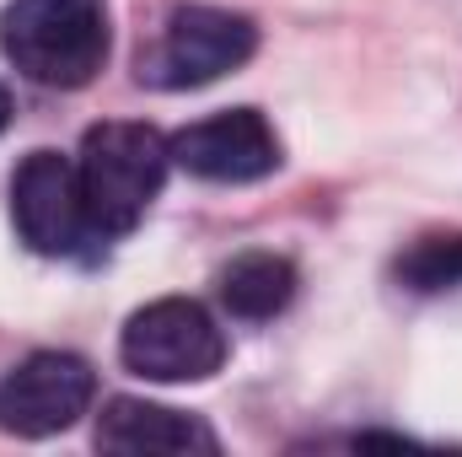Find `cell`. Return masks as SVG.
Listing matches in <instances>:
<instances>
[{"instance_id": "cell-1", "label": "cell", "mask_w": 462, "mask_h": 457, "mask_svg": "<svg viewBox=\"0 0 462 457\" xmlns=\"http://www.w3.org/2000/svg\"><path fill=\"white\" fill-rule=\"evenodd\" d=\"M0 49L27 81L76 92L108 65V0H11Z\"/></svg>"}, {"instance_id": "cell-2", "label": "cell", "mask_w": 462, "mask_h": 457, "mask_svg": "<svg viewBox=\"0 0 462 457\" xmlns=\"http://www.w3.org/2000/svg\"><path fill=\"white\" fill-rule=\"evenodd\" d=\"M172 167V145L162 129L134 124V118H108L92 124L76 156L81 173V194H87V216L97 237H124L145 221L151 200L162 194Z\"/></svg>"}, {"instance_id": "cell-3", "label": "cell", "mask_w": 462, "mask_h": 457, "mask_svg": "<svg viewBox=\"0 0 462 457\" xmlns=\"http://www.w3.org/2000/svg\"><path fill=\"white\" fill-rule=\"evenodd\" d=\"M118 360L145 382H210L226 366V334L199 302L162 296L129 312L118 334Z\"/></svg>"}, {"instance_id": "cell-4", "label": "cell", "mask_w": 462, "mask_h": 457, "mask_svg": "<svg viewBox=\"0 0 462 457\" xmlns=\"http://www.w3.org/2000/svg\"><path fill=\"white\" fill-rule=\"evenodd\" d=\"M258 49V27L242 11L221 5H178L162 27V43L151 49V60L140 65V81L162 87V92H189V87H210L231 70H242Z\"/></svg>"}, {"instance_id": "cell-5", "label": "cell", "mask_w": 462, "mask_h": 457, "mask_svg": "<svg viewBox=\"0 0 462 457\" xmlns=\"http://www.w3.org/2000/svg\"><path fill=\"white\" fill-rule=\"evenodd\" d=\"M11 221H16V237L43 258L81 253V242L97 231L87 216L76 162L60 151H27L22 167L11 173Z\"/></svg>"}, {"instance_id": "cell-6", "label": "cell", "mask_w": 462, "mask_h": 457, "mask_svg": "<svg viewBox=\"0 0 462 457\" xmlns=\"http://www.w3.org/2000/svg\"><path fill=\"white\" fill-rule=\"evenodd\" d=\"M97 398V371L70 350H38L0 382V431L43 442L70 431Z\"/></svg>"}, {"instance_id": "cell-7", "label": "cell", "mask_w": 462, "mask_h": 457, "mask_svg": "<svg viewBox=\"0 0 462 457\" xmlns=\"http://www.w3.org/2000/svg\"><path fill=\"white\" fill-rule=\"evenodd\" d=\"M167 145H172V162L205 183H258V178L280 173V162H285L280 135L269 129V118L258 108L210 114L189 129H178Z\"/></svg>"}, {"instance_id": "cell-8", "label": "cell", "mask_w": 462, "mask_h": 457, "mask_svg": "<svg viewBox=\"0 0 462 457\" xmlns=\"http://www.w3.org/2000/svg\"><path fill=\"white\" fill-rule=\"evenodd\" d=\"M97 447L103 452H124V457H145V452L216 457L221 452V436L199 415H183V409H167V404L118 393V398L103 404V415H97Z\"/></svg>"}, {"instance_id": "cell-9", "label": "cell", "mask_w": 462, "mask_h": 457, "mask_svg": "<svg viewBox=\"0 0 462 457\" xmlns=\"http://www.w3.org/2000/svg\"><path fill=\"white\" fill-rule=\"evenodd\" d=\"M221 302H226L231 318L242 323H263V318H280L296 296V264L285 253H236L226 269H221Z\"/></svg>"}, {"instance_id": "cell-10", "label": "cell", "mask_w": 462, "mask_h": 457, "mask_svg": "<svg viewBox=\"0 0 462 457\" xmlns=\"http://www.w3.org/2000/svg\"><path fill=\"white\" fill-rule=\"evenodd\" d=\"M398 285L420 291V296H436V291H457L462 285V231H436V237H420L398 253L393 264Z\"/></svg>"}, {"instance_id": "cell-11", "label": "cell", "mask_w": 462, "mask_h": 457, "mask_svg": "<svg viewBox=\"0 0 462 457\" xmlns=\"http://www.w3.org/2000/svg\"><path fill=\"white\" fill-rule=\"evenodd\" d=\"M5 124H11V92L0 87V129H5Z\"/></svg>"}]
</instances>
